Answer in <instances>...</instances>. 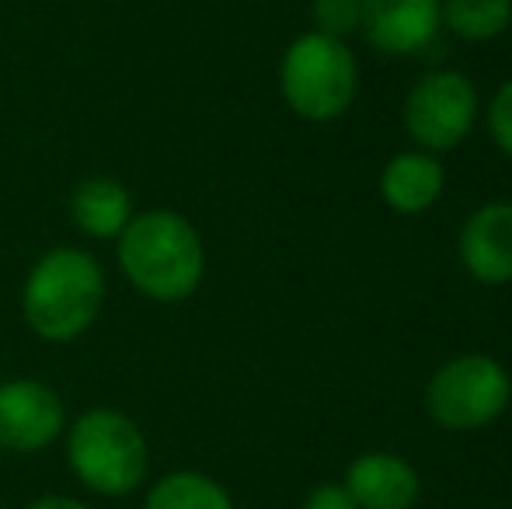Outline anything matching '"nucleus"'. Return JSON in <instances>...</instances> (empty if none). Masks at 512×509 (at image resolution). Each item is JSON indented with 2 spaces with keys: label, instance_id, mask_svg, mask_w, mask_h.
<instances>
[{
  "label": "nucleus",
  "instance_id": "f257e3e1",
  "mask_svg": "<svg viewBox=\"0 0 512 509\" xmlns=\"http://www.w3.org/2000/svg\"><path fill=\"white\" fill-rule=\"evenodd\" d=\"M115 245H119V269L126 283L157 304L189 300L206 276L203 238L192 220L175 210L133 213Z\"/></svg>",
  "mask_w": 512,
  "mask_h": 509
},
{
  "label": "nucleus",
  "instance_id": "f03ea898",
  "mask_svg": "<svg viewBox=\"0 0 512 509\" xmlns=\"http://www.w3.org/2000/svg\"><path fill=\"white\" fill-rule=\"evenodd\" d=\"M105 269L74 245L49 248L35 258L21 286V318L42 342H74L105 307Z\"/></svg>",
  "mask_w": 512,
  "mask_h": 509
},
{
  "label": "nucleus",
  "instance_id": "7ed1b4c3",
  "mask_svg": "<svg viewBox=\"0 0 512 509\" xmlns=\"http://www.w3.org/2000/svg\"><path fill=\"white\" fill-rule=\"evenodd\" d=\"M67 461L88 492L105 499L133 496L150 471L143 429L119 408H88L67 426Z\"/></svg>",
  "mask_w": 512,
  "mask_h": 509
},
{
  "label": "nucleus",
  "instance_id": "20e7f679",
  "mask_svg": "<svg viewBox=\"0 0 512 509\" xmlns=\"http://www.w3.org/2000/svg\"><path fill=\"white\" fill-rule=\"evenodd\" d=\"M356 60L349 46L321 32H307L283 53L279 88L283 98L307 123H331L345 116L356 98Z\"/></svg>",
  "mask_w": 512,
  "mask_h": 509
},
{
  "label": "nucleus",
  "instance_id": "39448f33",
  "mask_svg": "<svg viewBox=\"0 0 512 509\" xmlns=\"http://www.w3.org/2000/svg\"><path fill=\"white\" fill-rule=\"evenodd\" d=\"M509 374L492 356H457L443 363L425 387V408L443 429L474 433L499 419L509 408Z\"/></svg>",
  "mask_w": 512,
  "mask_h": 509
},
{
  "label": "nucleus",
  "instance_id": "423d86ee",
  "mask_svg": "<svg viewBox=\"0 0 512 509\" xmlns=\"http://www.w3.org/2000/svg\"><path fill=\"white\" fill-rule=\"evenodd\" d=\"M478 116L474 84L457 70H436L411 88L405 102V126L425 150H453L471 133Z\"/></svg>",
  "mask_w": 512,
  "mask_h": 509
},
{
  "label": "nucleus",
  "instance_id": "0eeeda50",
  "mask_svg": "<svg viewBox=\"0 0 512 509\" xmlns=\"http://www.w3.org/2000/svg\"><path fill=\"white\" fill-rule=\"evenodd\" d=\"M67 433V405L60 391L35 377L0 381V450L39 454Z\"/></svg>",
  "mask_w": 512,
  "mask_h": 509
},
{
  "label": "nucleus",
  "instance_id": "6e6552de",
  "mask_svg": "<svg viewBox=\"0 0 512 509\" xmlns=\"http://www.w3.org/2000/svg\"><path fill=\"white\" fill-rule=\"evenodd\" d=\"M439 0H363L359 32L373 49L405 56L425 49L439 32Z\"/></svg>",
  "mask_w": 512,
  "mask_h": 509
},
{
  "label": "nucleus",
  "instance_id": "1a4fd4ad",
  "mask_svg": "<svg viewBox=\"0 0 512 509\" xmlns=\"http://www.w3.org/2000/svg\"><path fill=\"white\" fill-rule=\"evenodd\" d=\"M460 262L478 283H512V203H488L460 231Z\"/></svg>",
  "mask_w": 512,
  "mask_h": 509
},
{
  "label": "nucleus",
  "instance_id": "9d476101",
  "mask_svg": "<svg viewBox=\"0 0 512 509\" xmlns=\"http://www.w3.org/2000/svg\"><path fill=\"white\" fill-rule=\"evenodd\" d=\"M345 489L359 509H411L418 503V475L394 454H363L349 464Z\"/></svg>",
  "mask_w": 512,
  "mask_h": 509
},
{
  "label": "nucleus",
  "instance_id": "9b49d317",
  "mask_svg": "<svg viewBox=\"0 0 512 509\" xmlns=\"http://www.w3.org/2000/svg\"><path fill=\"white\" fill-rule=\"evenodd\" d=\"M70 217L81 234L95 241H115L133 220V196L122 182L108 175L81 178L70 196Z\"/></svg>",
  "mask_w": 512,
  "mask_h": 509
},
{
  "label": "nucleus",
  "instance_id": "f8f14e48",
  "mask_svg": "<svg viewBox=\"0 0 512 509\" xmlns=\"http://www.w3.org/2000/svg\"><path fill=\"white\" fill-rule=\"evenodd\" d=\"M380 192L405 217L425 213L443 196V164L432 154H398L380 175Z\"/></svg>",
  "mask_w": 512,
  "mask_h": 509
},
{
  "label": "nucleus",
  "instance_id": "ddd939ff",
  "mask_svg": "<svg viewBox=\"0 0 512 509\" xmlns=\"http://www.w3.org/2000/svg\"><path fill=\"white\" fill-rule=\"evenodd\" d=\"M143 509H234L227 489L203 471H171L147 489Z\"/></svg>",
  "mask_w": 512,
  "mask_h": 509
},
{
  "label": "nucleus",
  "instance_id": "4468645a",
  "mask_svg": "<svg viewBox=\"0 0 512 509\" xmlns=\"http://www.w3.org/2000/svg\"><path fill=\"white\" fill-rule=\"evenodd\" d=\"M439 21L467 42H492L512 25V0H439Z\"/></svg>",
  "mask_w": 512,
  "mask_h": 509
},
{
  "label": "nucleus",
  "instance_id": "2eb2a0df",
  "mask_svg": "<svg viewBox=\"0 0 512 509\" xmlns=\"http://www.w3.org/2000/svg\"><path fill=\"white\" fill-rule=\"evenodd\" d=\"M363 18V0H314V32L328 39L345 42L352 32H359Z\"/></svg>",
  "mask_w": 512,
  "mask_h": 509
},
{
  "label": "nucleus",
  "instance_id": "dca6fc26",
  "mask_svg": "<svg viewBox=\"0 0 512 509\" xmlns=\"http://www.w3.org/2000/svg\"><path fill=\"white\" fill-rule=\"evenodd\" d=\"M488 129H492L495 143L512 157V81H506L495 91L492 112H488Z\"/></svg>",
  "mask_w": 512,
  "mask_h": 509
},
{
  "label": "nucleus",
  "instance_id": "f3484780",
  "mask_svg": "<svg viewBox=\"0 0 512 509\" xmlns=\"http://www.w3.org/2000/svg\"><path fill=\"white\" fill-rule=\"evenodd\" d=\"M304 509H359L345 485H317L307 496Z\"/></svg>",
  "mask_w": 512,
  "mask_h": 509
},
{
  "label": "nucleus",
  "instance_id": "a211bd4d",
  "mask_svg": "<svg viewBox=\"0 0 512 509\" xmlns=\"http://www.w3.org/2000/svg\"><path fill=\"white\" fill-rule=\"evenodd\" d=\"M25 509H91V506L81 503V499H74V496H60V492H53V496L32 499Z\"/></svg>",
  "mask_w": 512,
  "mask_h": 509
}]
</instances>
